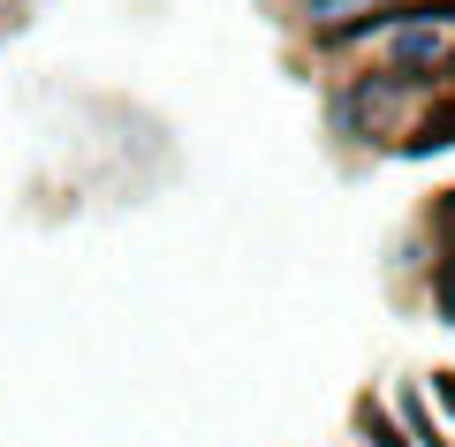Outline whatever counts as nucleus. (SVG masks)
Here are the masks:
<instances>
[{
    "instance_id": "obj_1",
    "label": "nucleus",
    "mask_w": 455,
    "mask_h": 447,
    "mask_svg": "<svg viewBox=\"0 0 455 447\" xmlns=\"http://www.w3.org/2000/svg\"><path fill=\"white\" fill-rule=\"evenodd\" d=\"M349 38H379L395 76H425V68H455V8H418V16H372Z\"/></svg>"
},
{
    "instance_id": "obj_2",
    "label": "nucleus",
    "mask_w": 455,
    "mask_h": 447,
    "mask_svg": "<svg viewBox=\"0 0 455 447\" xmlns=\"http://www.w3.org/2000/svg\"><path fill=\"white\" fill-rule=\"evenodd\" d=\"M372 16H387V0H304V23H311V31H326V38L364 31Z\"/></svg>"
}]
</instances>
